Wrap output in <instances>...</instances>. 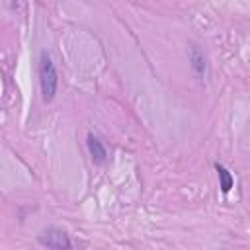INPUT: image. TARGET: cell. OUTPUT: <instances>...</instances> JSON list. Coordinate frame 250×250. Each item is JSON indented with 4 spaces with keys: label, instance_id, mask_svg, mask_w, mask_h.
Returning <instances> with one entry per match:
<instances>
[{
    "label": "cell",
    "instance_id": "obj_1",
    "mask_svg": "<svg viewBox=\"0 0 250 250\" xmlns=\"http://www.w3.org/2000/svg\"><path fill=\"white\" fill-rule=\"evenodd\" d=\"M39 88H41V100L45 104H51L59 90V72L55 68L53 59L47 51L39 53Z\"/></svg>",
    "mask_w": 250,
    "mask_h": 250
},
{
    "label": "cell",
    "instance_id": "obj_2",
    "mask_svg": "<svg viewBox=\"0 0 250 250\" xmlns=\"http://www.w3.org/2000/svg\"><path fill=\"white\" fill-rule=\"evenodd\" d=\"M39 244L47 246V248H55V250H68L72 248V242L66 234V230L59 229V227H47L41 234H39Z\"/></svg>",
    "mask_w": 250,
    "mask_h": 250
},
{
    "label": "cell",
    "instance_id": "obj_3",
    "mask_svg": "<svg viewBox=\"0 0 250 250\" xmlns=\"http://www.w3.org/2000/svg\"><path fill=\"white\" fill-rule=\"evenodd\" d=\"M189 66H191V72L197 80H203L207 76V57L203 53V49L197 45V43H191L189 45Z\"/></svg>",
    "mask_w": 250,
    "mask_h": 250
},
{
    "label": "cell",
    "instance_id": "obj_4",
    "mask_svg": "<svg viewBox=\"0 0 250 250\" xmlns=\"http://www.w3.org/2000/svg\"><path fill=\"white\" fill-rule=\"evenodd\" d=\"M86 148H88V154H90V158H92V162L96 166H102L107 160V148H105V145L96 135H92V133L86 137Z\"/></svg>",
    "mask_w": 250,
    "mask_h": 250
},
{
    "label": "cell",
    "instance_id": "obj_5",
    "mask_svg": "<svg viewBox=\"0 0 250 250\" xmlns=\"http://www.w3.org/2000/svg\"><path fill=\"white\" fill-rule=\"evenodd\" d=\"M215 172H217V178H219V188H221V191L223 193H229L232 188H234V176L229 172V168L227 166H223V164H215Z\"/></svg>",
    "mask_w": 250,
    "mask_h": 250
}]
</instances>
